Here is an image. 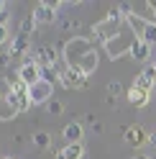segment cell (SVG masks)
<instances>
[{"mask_svg":"<svg viewBox=\"0 0 156 159\" xmlns=\"http://www.w3.org/2000/svg\"><path fill=\"white\" fill-rule=\"evenodd\" d=\"M64 52H67V64H69V67L82 69L84 75L95 72V67H97V52L92 49V44L84 41V39H74V41H69Z\"/></svg>","mask_w":156,"mask_h":159,"instance_id":"obj_1","label":"cell"},{"mask_svg":"<svg viewBox=\"0 0 156 159\" xmlns=\"http://www.w3.org/2000/svg\"><path fill=\"white\" fill-rule=\"evenodd\" d=\"M8 100H11L15 108H18V113L21 111H28L31 108V93H28V85L21 82V80H15V82L11 85V90H8Z\"/></svg>","mask_w":156,"mask_h":159,"instance_id":"obj_2","label":"cell"},{"mask_svg":"<svg viewBox=\"0 0 156 159\" xmlns=\"http://www.w3.org/2000/svg\"><path fill=\"white\" fill-rule=\"evenodd\" d=\"M118 34H120V21H113V18H108V21L97 23V26L92 28V41L108 46V44L113 41V36H118Z\"/></svg>","mask_w":156,"mask_h":159,"instance_id":"obj_3","label":"cell"},{"mask_svg":"<svg viewBox=\"0 0 156 159\" xmlns=\"http://www.w3.org/2000/svg\"><path fill=\"white\" fill-rule=\"evenodd\" d=\"M59 85L67 87V90H82V87H87V75L82 69H77V67H67L62 72Z\"/></svg>","mask_w":156,"mask_h":159,"instance_id":"obj_4","label":"cell"},{"mask_svg":"<svg viewBox=\"0 0 156 159\" xmlns=\"http://www.w3.org/2000/svg\"><path fill=\"white\" fill-rule=\"evenodd\" d=\"M18 80H21V82H26L28 87L36 85V82H41V67H38L33 59L28 57L26 62L21 64V69H18Z\"/></svg>","mask_w":156,"mask_h":159,"instance_id":"obj_5","label":"cell"},{"mask_svg":"<svg viewBox=\"0 0 156 159\" xmlns=\"http://www.w3.org/2000/svg\"><path fill=\"white\" fill-rule=\"evenodd\" d=\"M31 59L38 67H54L56 62H59V49H54V46H38V49L31 52Z\"/></svg>","mask_w":156,"mask_h":159,"instance_id":"obj_6","label":"cell"},{"mask_svg":"<svg viewBox=\"0 0 156 159\" xmlns=\"http://www.w3.org/2000/svg\"><path fill=\"white\" fill-rule=\"evenodd\" d=\"M28 93H31V103L33 105H41V103H49L51 100V85L49 82H36V85H31L28 87Z\"/></svg>","mask_w":156,"mask_h":159,"instance_id":"obj_7","label":"cell"},{"mask_svg":"<svg viewBox=\"0 0 156 159\" xmlns=\"http://www.w3.org/2000/svg\"><path fill=\"white\" fill-rule=\"evenodd\" d=\"M125 141H128L131 146H143L146 141H149V136H146V131H143V126H138V123H133V126H128L125 128Z\"/></svg>","mask_w":156,"mask_h":159,"instance_id":"obj_8","label":"cell"},{"mask_svg":"<svg viewBox=\"0 0 156 159\" xmlns=\"http://www.w3.org/2000/svg\"><path fill=\"white\" fill-rule=\"evenodd\" d=\"M136 87H143V90H149L151 93V85H156V64H146L143 67V72L136 77Z\"/></svg>","mask_w":156,"mask_h":159,"instance_id":"obj_9","label":"cell"},{"mask_svg":"<svg viewBox=\"0 0 156 159\" xmlns=\"http://www.w3.org/2000/svg\"><path fill=\"white\" fill-rule=\"evenodd\" d=\"M56 159H82L84 157V146L82 144H64V146H56Z\"/></svg>","mask_w":156,"mask_h":159,"instance_id":"obj_10","label":"cell"},{"mask_svg":"<svg viewBox=\"0 0 156 159\" xmlns=\"http://www.w3.org/2000/svg\"><path fill=\"white\" fill-rule=\"evenodd\" d=\"M125 95H128V103H131L133 108H143V105H149V100H151V93L143 90V87H136V85H133Z\"/></svg>","mask_w":156,"mask_h":159,"instance_id":"obj_11","label":"cell"},{"mask_svg":"<svg viewBox=\"0 0 156 159\" xmlns=\"http://www.w3.org/2000/svg\"><path fill=\"white\" fill-rule=\"evenodd\" d=\"M31 16H33V21H36V23H54L56 11H54V8H49L44 0H41V3L33 8V13H31Z\"/></svg>","mask_w":156,"mask_h":159,"instance_id":"obj_12","label":"cell"},{"mask_svg":"<svg viewBox=\"0 0 156 159\" xmlns=\"http://www.w3.org/2000/svg\"><path fill=\"white\" fill-rule=\"evenodd\" d=\"M62 136H64L67 144H82V123H77V121L67 123L62 128Z\"/></svg>","mask_w":156,"mask_h":159,"instance_id":"obj_13","label":"cell"},{"mask_svg":"<svg viewBox=\"0 0 156 159\" xmlns=\"http://www.w3.org/2000/svg\"><path fill=\"white\" fill-rule=\"evenodd\" d=\"M136 62H146L149 59V54H151V44H146V41H141V39H133V44H131V52H128Z\"/></svg>","mask_w":156,"mask_h":159,"instance_id":"obj_14","label":"cell"},{"mask_svg":"<svg viewBox=\"0 0 156 159\" xmlns=\"http://www.w3.org/2000/svg\"><path fill=\"white\" fill-rule=\"evenodd\" d=\"M15 113H18V108H15V105L3 95V98H0V121H11Z\"/></svg>","mask_w":156,"mask_h":159,"instance_id":"obj_15","label":"cell"},{"mask_svg":"<svg viewBox=\"0 0 156 159\" xmlns=\"http://www.w3.org/2000/svg\"><path fill=\"white\" fill-rule=\"evenodd\" d=\"M28 46H31V44H28V36H23V34H21V36H18L15 41H13L11 54H13V57H23V54L28 52Z\"/></svg>","mask_w":156,"mask_h":159,"instance_id":"obj_16","label":"cell"},{"mask_svg":"<svg viewBox=\"0 0 156 159\" xmlns=\"http://www.w3.org/2000/svg\"><path fill=\"white\" fill-rule=\"evenodd\" d=\"M41 80L49 82V85H54V82H59V80H62V75L56 72V67H41Z\"/></svg>","mask_w":156,"mask_h":159,"instance_id":"obj_17","label":"cell"},{"mask_svg":"<svg viewBox=\"0 0 156 159\" xmlns=\"http://www.w3.org/2000/svg\"><path fill=\"white\" fill-rule=\"evenodd\" d=\"M138 39H141V41H146V44H156V23H146L143 34H141Z\"/></svg>","mask_w":156,"mask_h":159,"instance_id":"obj_18","label":"cell"},{"mask_svg":"<svg viewBox=\"0 0 156 159\" xmlns=\"http://www.w3.org/2000/svg\"><path fill=\"white\" fill-rule=\"evenodd\" d=\"M128 23H131V28H133V31H136V34L141 36V34H143V28H146V23H149V21H146V18H141V16H136V13H133V16L128 18Z\"/></svg>","mask_w":156,"mask_h":159,"instance_id":"obj_19","label":"cell"},{"mask_svg":"<svg viewBox=\"0 0 156 159\" xmlns=\"http://www.w3.org/2000/svg\"><path fill=\"white\" fill-rule=\"evenodd\" d=\"M31 141H33V144H36L38 149H46L49 144H51V136H49L46 131H36V134H33V139H31Z\"/></svg>","mask_w":156,"mask_h":159,"instance_id":"obj_20","label":"cell"},{"mask_svg":"<svg viewBox=\"0 0 156 159\" xmlns=\"http://www.w3.org/2000/svg\"><path fill=\"white\" fill-rule=\"evenodd\" d=\"M46 111L51 113V116H59V113H64V103H62V100H54V98H51V100L46 103Z\"/></svg>","mask_w":156,"mask_h":159,"instance_id":"obj_21","label":"cell"},{"mask_svg":"<svg viewBox=\"0 0 156 159\" xmlns=\"http://www.w3.org/2000/svg\"><path fill=\"white\" fill-rule=\"evenodd\" d=\"M33 28H36V21H33V16H26L23 21H21V34H23V36H28V34L33 31Z\"/></svg>","mask_w":156,"mask_h":159,"instance_id":"obj_22","label":"cell"},{"mask_svg":"<svg viewBox=\"0 0 156 159\" xmlns=\"http://www.w3.org/2000/svg\"><path fill=\"white\" fill-rule=\"evenodd\" d=\"M118 93H120V82H115V80H113V82H108V95L115 98Z\"/></svg>","mask_w":156,"mask_h":159,"instance_id":"obj_23","label":"cell"},{"mask_svg":"<svg viewBox=\"0 0 156 159\" xmlns=\"http://www.w3.org/2000/svg\"><path fill=\"white\" fill-rule=\"evenodd\" d=\"M5 41H8V28H5V26H0V46H3Z\"/></svg>","mask_w":156,"mask_h":159,"instance_id":"obj_24","label":"cell"},{"mask_svg":"<svg viewBox=\"0 0 156 159\" xmlns=\"http://www.w3.org/2000/svg\"><path fill=\"white\" fill-rule=\"evenodd\" d=\"M8 62H11V54H8V52H3V57H0V67H5Z\"/></svg>","mask_w":156,"mask_h":159,"instance_id":"obj_25","label":"cell"},{"mask_svg":"<svg viewBox=\"0 0 156 159\" xmlns=\"http://www.w3.org/2000/svg\"><path fill=\"white\" fill-rule=\"evenodd\" d=\"M149 141H151V144H156V131H154V134L149 136Z\"/></svg>","mask_w":156,"mask_h":159,"instance_id":"obj_26","label":"cell"},{"mask_svg":"<svg viewBox=\"0 0 156 159\" xmlns=\"http://www.w3.org/2000/svg\"><path fill=\"white\" fill-rule=\"evenodd\" d=\"M133 159H151V157H146V154H136Z\"/></svg>","mask_w":156,"mask_h":159,"instance_id":"obj_27","label":"cell"},{"mask_svg":"<svg viewBox=\"0 0 156 159\" xmlns=\"http://www.w3.org/2000/svg\"><path fill=\"white\" fill-rule=\"evenodd\" d=\"M0 98H3V90H0Z\"/></svg>","mask_w":156,"mask_h":159,"instance_id":"obj_28","label":"cell"},{"mask_svg":"<svg viewBox=\"0 0 156 159\" xmlns=\"http://www.w3.org/2000/svg\"><path fill=\"white\" fill-rule=\"evenodd\" d=\"M3 159H11V157H3Z\"/></svg>","mask_w":156,"mask_h":159,"instance_id":"obj_29","label":"cell"},{"mask_svg":"<svg viewBox=\"0 0 156 159\" xmlns=\"http://www.w3.org/2000/svg\"><path fill=\"white\" fill-rule=\"evenodd\" d=\"M0 57H3V52H0Z\"/></svg>","mask_w":156,"mask_h":159,"instance_id":"obj_30","label":"cell"}]
</instances>
